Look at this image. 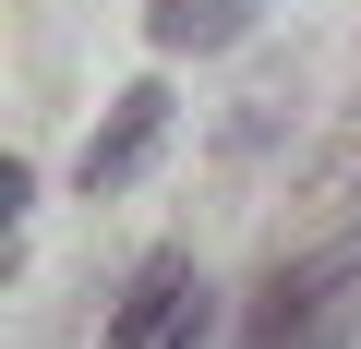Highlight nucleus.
Masks as SVG:
<instances>
[{"instance_id":"7ed1b4c3","label":"nucleus","mask_w":361,"mask_h":349,"mask_svg":"<svg viewBox=\"0 0 361 349\" xmlns=\"http://www.w3.org/2000/svg\"><path fill=\"white\" fill-rule=\"evenodd\" d=\"M325 289H349V253L277 265V277H265V313H253V349H289V325H313V313H325Z\"/></svg>"},{"instance_id":"f257e3e1","label":"nucleus","mask_w":361,"mask_h":349,"mask_svg":"<svg viewBox=\"0 0 361 349\" xmlns=\"http://www.w3.org/2000/svg\"><path fill=\"white\" fill-rule=\"evenodd\" d=\"M193 301H205L193 253H145L133 289L109 301V349H180V337H193Z\"/></svg>"},{"instance_id":"f03ea898","label":"nucleus","mask_w":361,"mask_h":349,"mask_svg":"<svg viewBox=\"0 0 361 349\" xmlns=\"http://www.w3.org/2000/svg\"><path fill=\"white\" fill-rule=\"evenodd\" d=\"M157 145H169V85H133V97H121V109H109V121L85 133L73 181H85V193H121V181H133V169H145Z\"/></svg>"},{"instance_id":"20e7f679","label":"nucleus","mask_w":361,"mask_h":349,"mask_svg":"<svg viewBox=\"0 0 361 349\" xmlns=\"http://www.w3.org/2000/svg\"><path fill=\"white\" fill-rule=\"evenodd\" d=\"M145 37L180 61V49H229L241 37V0H145Z\"/></svg>"}]
</instances>
